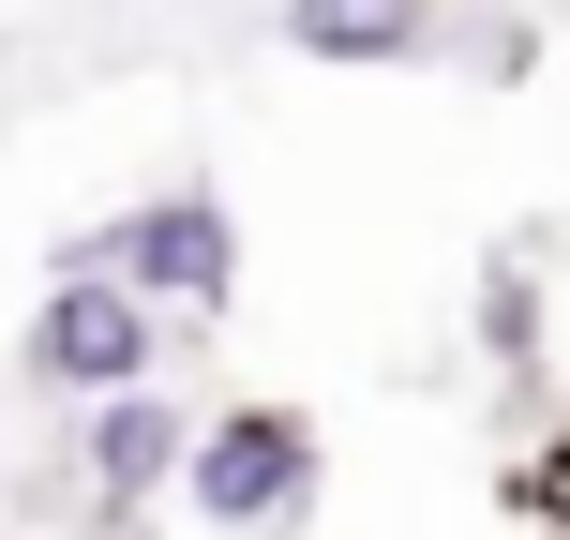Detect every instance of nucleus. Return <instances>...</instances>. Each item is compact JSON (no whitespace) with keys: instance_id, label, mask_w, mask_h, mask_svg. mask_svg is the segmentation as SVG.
<instances>
[{"instance_id":"obj_1","label":"nucleus","mask_w":570,"mask_h":540,"mask_svg":"<svg viewBox=\"0 0 570 540\" xmlns=\"http://www.w3.org/2000/svg\"><path fill=\"white\" fill-rule=\"evenodd\" d=\"M60 271H120L166 331H226L240 315V210H226V180H166V196L106 210L90 240H60Z\"/></svg>"},{"instance_id":"obj_2","label":"nucleus","mask_w":570,"mask_h":540,"mask_svg":"<svg viewBox=\"0 0 570 540\" xmlns=\"http://www.w3.org/2000/svg\"><path fill=\"white\" fill-rule=\"evenodd\" d=\"M315 481H331V435H315V405H285V391L210 405V421H196V451H180V511H196V526H226V540L301 526V511H315Z\"/></svg>"},{"instance_id":"obj_3","label":"nucleus","mask_w":570,"mask_h":540,"mask_svg":"<svg viewBox=\"0 0 570 540\" xmlns=\"http://www.w3.org/2000/svg\"><path fill=\"white\" fill-rule=\"evenodd\" d=\"M166 345H180V331H166L120 271H46V301H30V331H16V391L106 405V391H150V361H166Z\"/></svg>"},{"instance_id":"obj_4","label":"nucleus","mask_w":570,"mask_h":540,"mask_svg":"<svg viewBox=\"0 0 570 540\" xmlns=\"http://www.w3.org/2000/svg\"><path fill=\"white\" fill-rule=\"evenodd\" d=\"M180 451H196V405H180V391L76 405V495H90V526H136L150 495H180Z\"/></svg>"},{"instance_id":"obj_5","label":"nucleus","mask_w":570,"mask_h":540,"mask_svg":"<svg viewBox=\"0 0 570 540\" xmlns=\"http://www.w3.org/2000/svg\"><path fill=\"white\" fill-rule=\"evenodd\" d=\"M271 30H285L301 60H331V76H405V60L451 46L435 0H271Z\"/></svg>"},{"instance_id":"obj_6","label":"nucleus","mask_w":570,"mask_h":540,"mask_svg":"<svg viewBox=\"0 0 570 540\" xmlns=\"http://www.w3.org/2000/svg\"><path fill=\"white\" fill-rule=\"evenodd\" d=\"M481 345H495V375H541V256L525 240L481 256Z\"/></svg>"},{"instance_id":"obj_7","label":"nucleus","mask_w":570,"mask_h":540,"mask_svg":"<svg viewBox=\"0 0 570 540\" xmlns=\"http://www.w3.org/2000/svg\"><path fill=\"white\" fill-rule=\"evenodd\" d=\"M495 495H511V526H556V540H570V421H556V435H525Z\"/></svg>"}]
</instances>
